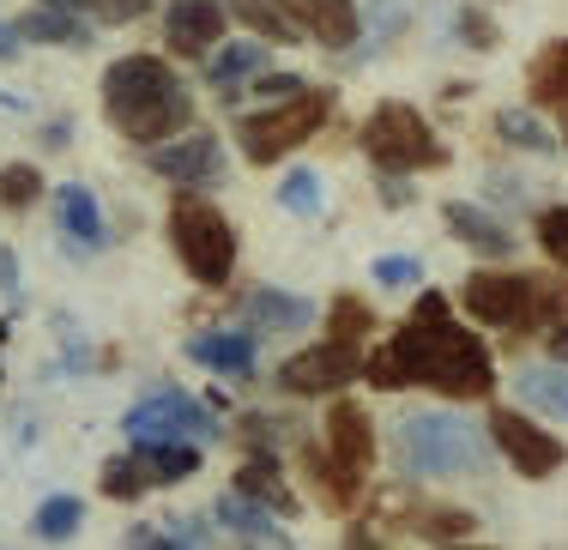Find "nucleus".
Instances as JSON below:
<instances>
[{
	"label": "nucleus",
	"mask_w": 568,
	"mask_h": 550,
	"mask_svg": "<svg viewBox=\"0 0 568 550\" xmlns=\"http://www.w3.org/2000/svg\"><path fill=\"white\" fill-rule=\"evenodd\" d=\"M321 327L333 333V339H351V345H369V333L382 327V315H375L369 297H357V291H339V297L327 303V320Z\"/></svg>",
	"instance_id": "obj_29"
},
{
	"label": "nucleus",
	"mask_w": 568,
	"mask_h": 550,
	"mask_svg": "<svg viewBox=\"0 0 568 550\" xmlns=\"http://www.w3.org/2000/svg\"><path fill=\"white\" fill-rule=\"evenodd\" d=\"M557 133H562V145H568V110L557 115Z\"/></svg>",
	"instance_id": "obj_47"
},
{
	"label": "nucleus",
	"mask_w": 568,
	"mask_h": 550,
	"mask_svg": "<svg viewBox=\"0 0 568 550\" xmlns=\"http://www.w3.org/2000/svg\"><path fill=\"white\" fill-rule=\"evenodd\" d=\"M170 248H175V261H182V273L194 278V285H206V291H224L230 278H236V261H242L236 224L206 200V187H175Z\"/></svg>",
	"instance_id": "obj_5"
},
{
	"label": "nucleus",
	"mask_w": 568,
	"mask_h": 550,
	"mask_svg": "<svg viewBox=\"0 0 568 550\" xmlns=\"http://www.w3.org/2000/svg\"><path fill=\"white\" fill-rule=\"evenodd\" d=\"M145 170L175 182V187H219L230 176V157H224L219 133L194 122L187 133H175V140H164V145H145Z\"/></svg>",
	"instance_id": "obj_10"
},
{
	"label": "nucleus",
	"mask_w": 568,
	"mask_h": 550,
	"mask_svg": "<svg viewBox=\"0 0 568 550\" xmlns=\"http://www.w3.org/2000/svg\"><path fill=\"white\" fill-rule=\"evenodd\" d=\"M273 49L278 43H266V37H224V43L206 55V85L219 91L224 103H236L242 91L273 67Z\"/></svg>",
	"instance_id": "obj_17"
},
{
	"label": "nucleus",
	"mask_w": 568,
	"mask_h": 550,
	"mask_svg": "<svg viewBox=\"0 0 568 550\" xmlns=\"http://www.w3.org/2000/svg\"><path fill=\"white\" fill-rule=\"evenodd\" d=\"M230 485L248 490L254 502H266V508H273V515H284V520L303 515V496L291 490L284 454H273V448H242V466H236V478H230Z\"/></svg>",
	"instance_id": "obj_20"
},
{
	"label": "nucleus",
	"mask_w": 568,
	"mask_h": 550,
	"mask_svg": "<svg viewBox=\"0 0 568 550\" xmlns=\"http://www.w3.org/2000/svg\"><path fill=\"white\" fill-rule=\"evenodd\" d=\"M496 140L514 145V152H532V157H550L562 152V133L545 128V115H538V103H503V110L490 115Z\"/></svg>",
	"instance_id": "obj_26"
},
{
	"label": "nucleus",
	"mask_w": 568,
	"mask_h": 550,
	"mask_svg": "<svg viewBox=\"0 0 568 550\" xmlns=\"http://www.w3.org/2000/svg\"><path fill=\"white\" fill-rule=\"evenodd\" d=\"M308 429L296 418H278V411H242V448H273V454H296Z\"/></svg>",
	"instance_id": "obj_30"
},
{
	"label": "nucleus",
	"mask_w": 568,
	"mask_h": 550,
	"mask_svg": "<svg viewBox=\"0 0 568 550\" xmlns=\"http://www.w3.org/2000/svg\"><path fill=\"white\" fill-rule=\"evenodd\" d=\"M128 544H170L164 527H128Z\"/></svg>",
	"instance_id": "obj_45"
},
{
	"label": "nucleus",
	"mask_w": 568,
	"mask_h": 550,
	"mask_svg": "<svg viewBox=\"0 0 568 550\" xmlns=\"http://www.w3.org/2000/svg\"><path fill=\"white\" fill-rule=\"evenodd\" d=\"M484 424H490L496 460H503L514 478H526V485H545V478H557L568 466V441L538 418V411H526L520 399H514V406H490Z\"/></svg>",
	"instance_id": "obj_7"
},
{
	"label": "nucleus",
	"mask_w": 568,
	"mask_h": 550,
	"mask_svg": "<svg viewBox=\"0 0 568 550\" xmlns=\"http://www.w3.org/2000/svg\"><path fill=\"white\" fill-rule=\"evenodd\" d=\"M339 115V85H303L278 103H261L236 122V145L254 170H273L291 152H303L308 140H321L327 122Z\"/></svg>",
	"instance_id": "obj_4"
},
{
	"label": "nucleus",
	"mask_w": 568,
	"mask_h": 550,
	"mask_svg": "<svg viewBox=\"0 0 568 550\" xmlns=\"http://www.w3.org/2000/svg\"><path fill=\"white\" fill-rule=\"evenodd\" d=\"M19 49H24V31H19V24H7V19H0V61H12Z\"/></svg>",
	"instance_id": "obj_44"
},
{
	"label": "nucleus",
	"mask_w": 568,
	"mask_h": 550,
	"mask_svg": "<svg viewBox=\"0 0 568 550\" xmlns=\"http://www.w3.org/2000/svg\"><path fill=\"white\" fill-rule=\"evenodd\" d=\"M212 520H219V532H230V539H242V544H291V520L273 515L266 502H254V496L236 490V485L212 502Z\"/></svg>",
	"instance_id": "obj_21"
},
{
	"label": "nucleus",
	"mask_w": 568,
	"mask_h": 550,
	"mask_svg": "<svg viewBox=\"0 0 568 550\" xmlns=\"http://www.w3.org/2000/svg\"><path fill=\"white\" fill-rule=\"evenodd\" d=\"M412 315H424V320H436V315H454V297H448V291H417Z\"/></svg>",
	"instance_id": "obj_42"
},
{
	"label": "nucleus",
	"mask_w": 568,
	"mask_h": 550,
	"mask_svg": "<svg viewBox=\"0 0 568 550\" xmlns=\"http://www.w3.org/2000/svg\"><path fill=\"white\" fill-rule=\"evenodd\" d=\"M296 472H303V490L315 496L327 515L351 520L363 508V490H369V472H357V466H345L339 454L327 448L321 436H303L296 441Z\"/></svg>",
	"instance_id": "obj_11"
},
{
	"label": "nucleus",
	"mask_w": 568,
	"mask_h": 550,
	"mask_svg": "<svg viewBox=\"0 0 568 550\" xmlns=\"http://www.w3.org/2000/svg\"><path fill=\"white\" fill-rule=\"evenodd\" d=\"M514 399H520L526 411H538V418L568 424V364H557V357L526 364L520 375H514Z\"/></svg>",
	"instance_id": "obj_23"
},
{
	"label": "nucleus",
	"mask_w": 568,
	"mask_h": 550,
	"mask_svg": "<svg viewBox=\"0 0 568 550\" xmlns=\"http://www.w3.org/2000/svg\"><path fill=\"white\" fill-rule=\"evenodd\" d=\"M98 490L110 496V502H140V496H145V490H158V485H152V472H145L140 448H133V454H115V460H103Z\"/></svg>",
	"instance_id": "obj_31"
},
{
	"label": "nucleus",
	"mask_w": 568,
	"mask_h": 550,
	"mask_svg": "<svg viewBox=\"0 0 568 550\" xmlns=\"http://www.w3.org/2000/svg\"><path fill=\"white\" fill-rule=\"evenodd\" d=\"M375 515H382V539L454 544V539H471V532H478V515H471V508H448V502H412V508H399L394 520H387V508H375Z\"/></svg>",
	"instance_id": "obj_16"
},
{
	"label": "nucleus",
	"mask_w": 568,
	"mask_h": 550,
	"mask_svg": "<svg viewBox=\"0 0 568 550\" xmlns=\"http://www.w3.org/2000/svg\"><path fill=\"white\" fill-rule=\"evenodd\" d=\"M454 43L471 49V55H490V49L503 43V31H496V19L484 7H459L454 12Z\"/></svg>",
	"instance_id": "obj_36"
},
{
	"label": "nucleus",
	"mask_w": 568,
	"mask_h": 550,
	"mask_svg": "<svg viewBox=\"0 0 568 550\" xmlns=\"http://www.w3.org/2000/svg\"><path fill=\"white\" fill-rule=\"evenodd\" d=\"M284 19L303 31V43L327 49V55H345V49L363 43L369 19H363V0H273Z\"/></svg>",
	"instance_id": "obj_12"
},
{
	"label": "nucleus",
	"mask_w": 568,
	"mask_h": 550,
	"mask_svg": "<svg viewBox=\"0 0 568 550\" xmlns=\"http://www.w3.org/2000/svg\"><path fill=\"white\" fill-rule=\"evenodd\" d=\"M187 357H194L200 369L224 375V381H248L254 364H261V333L242 320V327H206L187 339Z\"/></svg>",
	"instance_id": "obj_19"
},
{
	"label": "nucleus",
	"mask_w": 568,
	"mask_h": 550,
	"mask_svg": "<svg viewBox=\"0 0 568 550\" xmlns=\"http://www.w3.org/2000/svg\"><path fill=\"white\" fill-rule=\"evenodd\" d=\"M357 145L369 157V170H405V176H424V170H442L448 164V140L436 133L417 103L405 98H382L357 128Z\"/></svg>",
	"instance_id": "obj_6"
},
{
	"label": "nucleus",
	"mask_w": 568,
	"mask_h": 550,
	"mask_svg": "<svg viewBox=\"0 0 568 550\" xmlns=\"http://www.w3.org/2000/svg\"><path fill=\"white\" fill-rule=\"evenodd\" d=\"M399 357L405 387H424V394L448 399V406H478V399L496 394V352L484 339V327H466L454 315H405L394 333H387Z\"/></svg>",
	"instance_id": "obj_1"
},
{
	"label": "nucleus",
	"mask_w": 568,
	"mask_h": 550,
	"mask_svg": "<svg viewBox=\"0 0 568 550\" xmlns=\"http://www.w3.org/2000/svg\"><path fill=\"white\" fill-rule=\"evenodd\" d=\"M24 43H55V49H85L91 31H85V12L73 0H37L31 12L19 19Z\"/></svg>",
	"instance_id": "obj_24"
},
{
	"label": "nucleus",
	"mask_w": 568,
	"mask_h": 550,
	"mask_svg": "<svg viewBox=\"0 0 568 550\" xmlns=\"http://www.w3.org/2000/svg\"><path fill=\"white\" fill-rule=\"evenodd\" d=\"M55 224H61V243L73 254H98L110 248V224H103V206L85 182H61L55 187Z\"/></svg>",
	"instance_id": "obj_22"
},
{
	"label": "nucleus",
	"mask_w": 568,
	"mask_h": 550,
	"mask_svg": "<svg viewBox=\"0 0 568 550\" xmlns=\"http://www.w3.org/2000/svg\"><path fill=\"white\" fill-rule=\"evenodd\" d=\"M526 103L562 115L568 110V37H550L532 61H526Z\"/></svg>",
	"instance_id": "obj_25"
},
{
	"label": "nucleus",
	"mask_w": 568,
	"mask_h": 550,
	"mask_svg": "<svg viewBox=\"0 0 568 550\" xmlns=\"http://www.w3.org/2000/svg\"><path fill=\"white\" fill-rule=\"evenodd\" d=\"M375 200H382V206H394V212H405L417 200V187H412L405 170H375Z\"/></svg>",
	"instance_id": "obj_40"
},
{
	"label": "nucleus",
	"mask_w": 568,
	"mask_h": 550,
	"mask_svg": "<svg viewBox=\"0 0 568 550\" xmlns=\"http://www.w3.org/2000/svg\"><path fill=\"white\" fill-rule=\"evenodd\" d=\"M79 520H85V502H79V496H43V502H37L31 532H37V539H49V544H61V539H73V532H79Z\"/></svg>",
	"instance_id": "obj_34"
},
{
	"label": "nucleus",
	"mask_w": 568,
	"mask_h": 550,
	"mask_svg": "<svg viewBox=\"0 0 568 550\" xmlns=\"http://www.w3.org/2000/svg\"><path fill=\"white\" fill-rule=\"evenodd\" d=\"M121 429H128L133 448H152V441H200V448H206V441L224 436V424L212 418L194 394H182V387H170V381L145 387V394L128 406Z\"/></svg>",
	"instance_id": "obj_8"
},
{
	"label": "nucleus",
	"mask_w": 568,
	"mask_h": 550,
	"mask_svg": "<svg viewBox=\"0 0 568 550\" xmlns=\"http://www.w3.org/2000/svg\"><path fill=\"white\" fill-rule=\"evenodd\" d=\"M273 381H278V394H291V399H333V394H345L351 381H363V345L321 333L315 345L284 357Z\"/></svg>",
	"instance_id": "obj_9"
},
{
	"label": "nucleus",
	"mask_w": 568,
	"mask_h": 550,
	"mask_svg": "<svg viewBox=\"0 0 568 550\" xmlns=\"http://www.w3.org/2000/svg\"><path fill=\"white\" fill-rule=\"evenodd\" d=\"M230 7L224 0H170L164 7V49L175 61H206L230 37Z\"/></svg>",
	"instance_id": "obj_13"
},
{
	"label": "nucleus",
	"mask_w": 568,
	"mask_h": 550,
	"mask_svg": "<svg viewBox=\"0 0 568 550\" xmlns=\"http://www.w3.org/2000/svg\"><path fill=\"white\" fill-rule=\"evenodd\" d=\"M321 441H327L345 466H357V472H375V460H382V429H375L369 406H363V399H345V394H333L327 411H321Z\"/></svg>",
	"instance_id": "obj_15"
},
{
	"label": "nucleus",
	"mask_w": 568,
	"mask_h": 550,
	"mask_svg": "<svg viewBox=\"0 0 568 550\" xmlns=\"http://www.w3.org/2000/svg\"><path fill=\"white\" fill-rule=\"evenodd\" d=\"M103 122L128 145H164L194 128V91L164 55H121L103 67Z\"/></svg>",
	"instance_id": "obj_2"
},
{
	"label": "nucleus",
	"mask_w": 568,
	"mask_h": 550,
	"mask_svg": "<svg viewBox=\"0 0 568 550\" xmlns=\"http://www.w3.org/2000/svg\"><path fill=\"white\" fill-rule=\"evenodd\" d=\"M236 320H248V327L266 339V333H303V327H315L321 308H315V297H303V291L248 285V291H242V303H236Z\"/></svg>",
	"instance_id": "obj_18"
},
{
	"label": "nucleus",
	"mask_w": 568,
	"mask_h": 550,
	"mask_svg": "<svg viewBox=\"0 0 568 550\" xmlns=\"http://www.w3.org/2000/svg\"><path fill=\"white\" fill-rule=\"evenodd\" d=\"M442 224H448V236L466 254H478V261H514V254H520V236H514L508 218L496 206H484V200H442Z\"/></svg>",
	"instance_id": "obj_14"
},
{
	"label": "nucleus",
	"mask_w": 568,
	"mask_h": 550,
	"mask_svg": "<svg viewBox=\"0 0 568 550\" xmlns=\"http://www.w3.org/2000/svg\"><path fill=\"white\" fill-rule=\"evenodd\" d=\"M545 357H557V364H568V315L545 327Z\"/></svg>",
	"instance_id": "obj_43"
},
{
	"label": "nucleus",
	"mask_w": 568,
	"mask_h": 550,
	"mask_svg": "<svg viewBox=\"0 0 568 550\" xmlns=\"http://www.w3.org/2000/svg\"><path fill=\"white\" fill-rule=\"evenodd\" d=\"M200 454H206L200 441H152V448H140V460L152 472V485L170 490V485H187L200 472Z\"/></svg>",
	"instance_id": "obj_28"
},
{
	"label": "nucleus",
	"mask_w": 568,
	"mask_h": 550,
	"mask_svg": "<svg viewBox=\"0 0 568 550\" xmlns=\"http://www.w3.org/2000/svg\"><path fill=\"white\" fill-rule=\"evenodd\" d=\"M43 170L37 164H7L0 170V206L7 212H24V206H37V200H43Z\"/></svg>",
	"instance_id": "obj_35"
},
{
	"label": "nucleus",
	"mask_w": 568,
	"mask_h": 550,
	"mask_svg": "<svg viewBox=\"0 0 568 550\" xmlns=\"http://www.w3.org/2000/svg\"><path fill=\"white\" fill-rule=\"evenodd\" d=\"M224 7H230V19H236L242 31L266 37V43H303V31H296V24L284 19L273 0H224Z\"/></svg>",
	"instance_id": "obj_32"
},
{
	"label": "nucleus",
	"mask_w": 568,
	"mask_h": 550,
	"mask_svg": "<svg viewBox=\"0 0 568 550\" xmlns=\"http://www.w3.org/2000/svg\"><path fill=\"white\" fill-rule=\"evenodd\" d=\"M164 532H170V544H212L219 539V520H200V515H170L164 520Z\"/></svg>",
	"instance_id": "obj_39"
},
{
	"label": "nucleus",
	"mask_w": 568,
	"mask_h": 550,
	"mask_svg": "<svg viewBox=\"0 0 568 550\" xmlns=\"http://www.w3.org/2000/svg\"><path fill=\"white\" fill-rule=\"evenodd\" d=\"M43 145H67V122H49L43 128Z\"/></svg>",
	"instance_id": "obj_46"
},
{
	"label": "nucleus",
	"mask_w": 568,
	"mask_h": 550,
	"mask_svg": "<svg viewBox=\"0 0 568 550\" xmlns=\"http://www.w3.org/2000/svg\"><path fill=\"white\" fill-rule=\"evenodd\" d=\"M308 85V79H296V73H278V67H266V73L261 79H254V98H266V103H278V98H291V91H303Z\"/></svg>",
	"instance_id": "obj_41"
},
{
	"label": "nucleus",
	"mask_w": 568,
	"mask_h": 550,
	"mask_svg": "<svg viewBox=\"0 0 568 550\" xmlns=\"http://www.w3.org/2000/svg\"><path fill=\"white\" fill-rule=\"evenodd\" d=\"M85 19H98V24H133V19H145V12L158 7V0H73Z\"/></svg>",
	"instance_id": "obj_38"
},
{
	"label": "nucleus",
	"mask_w": 568,
	"mask_h": 550,
	"mask_svg": "<svg viewBox=\"0 0 568 550\" xmlns=\"http://www.w3.org/2000/svg\"><path fill=\"white\" fill-rule=\"evenodd\" d=\"M532 243H538V254H545L550 266L568 273V200H550V206L532 212Z\"/></svg>",
	"instance_id": "obj_33"
},
{
	"label": "nucleus",
	"mask_w": 568,
	"mask_h": 550,
	"mask_svg": "<svg viewBox=\"0 0 568 550\" xmlns=\"http://www.w3.org/2000/svg\"><path fill=\"white\" fill-rule=\"evenodd\" d=\"M490 424L459 418V411H405L394 429V466L412 485H466V478L490 472Z\"/></svg>",
	"instance_id": "obj_3"
},
{
	"label": "nucleus",
	"mask_w": 568,
	"mask_h": 550,
	"mask_svg": "<svg viewBox=\"0 0 568 550\" xmlns=\"http://www.w3.org/2000/svg\"><path fill=\"white\" fill-rule=\"evenodd\" d=\"M369 278H375V291H417L424 285V261L417 254H375Z\"/></svg>",
	"instance_id": "obj_37"
},
{
	"label": "nucleus",
	"mask_w": 568,
	"mask_h": 550,
	"mask_svg": "<svg viewBox=\"0 0 568 550\" xmlns=\"http://www.w3.org/2000/svg\"><path fill=\"white\" fill-rule=\"evenodd\" d=\"M273 200L291 212V218H321V212H327V176H321V170H308V164H291L278 176Z\"/></svg>",
	"instance_id": "obj_27"
}]
</instances>
